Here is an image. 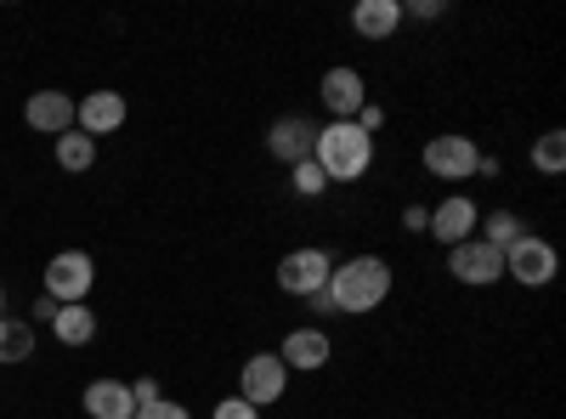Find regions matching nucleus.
<instances>
[{
	"label": "nucleus",
	"mask_w": 566,
	"mask_h": 419,
	"mask_svg": "<svg viewBox=\"0 0 566 419\" xmlns=\"http://www.w3.org/2000/svg\"><path fill=\"white\" fill-rule=\"evenodd\" d=\"M317 97H323V108L335 119H357L368 108V80L357 69H328L323 85H317Z\"/></svg>",
	"instance_id": "nucleus-11"
},
{
	"label": "nucleus",
	"mask_w": 566,
	"mask_h": 419,
	"mask_svg": "<svg viewBox=\"0 0 566 419\" xmlns=\"http://www.w3.org/2000/svg\"><path fill=\"white\" fill-rule=\"evenodd\" d=\"M125 91H91V97H80L74 103V130H85L91 143H97V136H114L119 125H125Z\"/></svg>",
	"instance_id": "nucleus-10"
},
{
	"label": "nucleus",
	"mask_w": 566,
	"mask_h": 419,
	"mask_svg": "<svg viewBox=\"0 0 566 419\" xmlns=\"http://www.w3.org/2000/svg\"><path fill=\"white\" fill-rule=\"evenodd\" d=\"M290 188H295L301 199H323V193H328V176L317 170V159H301V165H290Z\"/></svg>",
	"instance_id": "nucleus-22"
},
{
	"label": "nucleus",
	"mask_w": 566,
	"mask_h": 419,
	"mask_svg": "<svg viewBox=\"0 0 566 419\" xmlns=\"http://www.w3.org/2000/svg\"><path fill=\"white\" fill-rule=\"evenodd\" d=\"M283 391H290V368L277 363V352H255L244 368H239V397L250 408H272Z\"/></svg>",
	"instance_id": "nucleus-8"
},
{
	"label": "nucleus",
	"mask_w": 566,
	"mask_h": 419,
	"mask_svg": "<svg viewBox=\"0 0 566 419\" xmlns=\"http://www.w3.org/2000/svg\"><path fill=\"white\" fill-rule=\"evenodd\" d=\"M130 397H136V408H148V402H159L165 391H159V380H130Z\"/></svg>",
	"instance_id": "nucleus-25"
},
{
	"label": "nucleus",
	"mask_w": 566,
	"mask_h": 419,
	"mask_svg": "<svg viewBox=\"0 0 566 419\" xmlns=\"http://www.w3.org/2000/svg\"><path fill=\"white\" fill-rule=\"evenodd\" d=\"M91 284H97V261H91L85 250H57L52 261H45V295H52L57 306L85 301Z\"/></svg>",
	"instance_id": "nucleus-5"
},
{
	"label": "nucleus",
	"mask_w": 566,
	"mask_h": 419,
	"mask_svg": "<svg viewBox=\"0 0 566 419\" xmlns=\"http://www.w3.org/2000/svg\"><path fill=\"white\" fill-rule=\"evenodd\" d=\"M210 419H261V408H250V402H244V397H221V402H216V413H210Z\"/></svg>",
	"instance_id": "nucleus-24"
},
{
	"label": "nucleus",
	"mask_w": 566,
	"mask_h": 419,
	"mask_svg": "<svg viewBox=\"0 0 566 419\" xmlns=\"http://www.w3.org/2000/svg\"><path fill=\"white\" fill-rule=\"evenodd\" d=\"M328 272H335V255H328V250H317V244L290 250V255L277 261V290H283V295L312 301V295H323V290H328Z\"/></svg>",
	"instance_id": "nucleus-4"
},
{
	"label": "nucleus",
	"mask_w": 566,
	"mask_h": 419,
	"mask_svg": "<svg viewBox=\"0 0 566 419\" xmlns=\"http://www.w3.org/2000/svg\"><path fill=\"white\" fill-rule=\"evenodd\" d=\"M0 312H7V290H0Z\"/></svg>",
	"instance_id": "nucleus-29"
},
{
	"label": "nucleus",
	"mask_w": 566,
	"mask_h": 419,
	"mask_svg": "<svg viewBox=\"0 0 566 419\" xmlns=\"http://www.w3.org/2000/svg\"><path fill=\"white\" fill-rule=\"evenodd\" d=\"M448 272L470 290H493L504 277V250H493L488 239H464V244L448 250Z\"/></svg>",
	"instance_id": "nucleus-7"
},
{
	"label": "nucleus",
	"mask_w": 566,
	"mask_h": 419,
	"mask_svg": "<svg viewBox=\"0 0 566 419\" xmlns=\"http://www.w3.org/2000/svg\"><path fill=\"white\" fill-rule=\"evenodd\" d=\"M23 119L40 136H63V130H74V97L69 91H34V97L23 103Z\"/></svg>",
	"instance_id": "nucleus-14"
},
{
	"label": "nucleus",
	"mask_w": 566,
	"mask_h": 419,
	"mask_svg": "<svg viewBox=\"0 0 566 419\" xmlns=\"http://www.w3.org/2000/svg\"><path fill=\"white\" fill-rule=\"evenodd\" d=\"M555 272H560V255H555L549 239H538V232H522V239L504 250V277H515V284H527V290L555 284Z\"/></svg>",
	"instance_id": "nucleus-3"
},
{
	"label": "nucleus",
	"mask_w": 566,
	"mask_h": 419,
	"mask_svg": "<svg viewBox=\"0 0 566 419\" xmlns=\"http://www.w3.org/2000/svg\"><path fill=\"white\" fill-rule=\"evenodd\" d=\"M323 295H328V306H335L340 317H363V312H374V306H386V295H391V266H386V255L335 261Z\"/></svg>",
	"instance_id": "nucleus-1"
},
{
	"label": "nucleus",
	"mask_w": 566,
	"mask_h": 419,
	"mask_svg": "<svg viewBox=\"0 0 566 419\" xmlns=\"http://www.w3.org/2000/svg\"><path fill=\"white\" fill-rule=\"evenodd\" d=\"M57 165H63L69 176H85L91 165H97V143H91L85 130H63V136H57Z\"/></svg>",
	"instance_id": "nucleus-19"
},
{
	"label": "nucleus",
	"mask_w": 566,
	"mask_h": 419,
	"mask_svg": "<svg viewBox=\"0 0 566 419\" xmlns=\"http://www.w3.org/2000/svg\"><path fill=\"white\" fill-rule=\"evenodd\" d=\"M52 335H57L63 346H91V341H97V312H91L85 301L57 306V317H52Z\"/></svg>",
	"instance_id": "nucleus-17"
},
{
	"label": "nucleus",
	"mask_w": 566,
	"mask_h": 419,
	"mask_svg": "<svg viewBox=\"0 0 566 419\" xmlns=\"http://www.w3.org/2000/svg\"><path fill=\"white\" fill-rule=\"evenodd\" d=\"M312 159H317V170H323L328 181H357V176H368V165H374V136L357 130L352 119H335V125L317 130Z\"/></svg>",
	"instance_id": "nucleus-2"
},
{
	"label": "nucleus",
	"mask_w": 566,
	"mask_h": 419,
	"mask_svg": "<svg viewBox=\"0 0 566 419\" xmlns=\"http://www.w3.org/2000/svg\"><path fill=\"white\" fill-rule=\"evenodd\" d=\"M29 317H34V323H52V317H57V301H52V295H45V301H40V306H34Z\"/></svg>",
	"instance_id": "nucleus-28"
},
{
	"label": "nucleus",
	"mask_w": 566,
	"mask_h": 419,
	"mask_svg": "<svg viewBox=\"0 0 566 419\" xmlns=\"http://www.w3.org/2000/svg\"><path fill=\"white\" fill-rule=\"evenodd\" d=\"M312 143H317V125H312L306 114H283V119H272V130H266V154L283 159V165L312 159Z\"/></svg>",
	"instance_id": "nucleus-13"
},
{
	"label": "nucleus",
	"mask_w": 566,
	"mask_h": 419,
	"mask_svg": "<svg viewBox=\"0 0 566 419\" xmlns=\"http://www.w3.org/2000/svg\"><path fill=\"white\" fill-rule=\"evenodd\" d=\"M402 0H357L352 7V29L363 34V40H391L397 29H402Z\"/></svg>",
	"instance_id": "nucleus-15"
},
{
	"label": "nucleus",
	"mask_w": 566,
	"mask_h": 419,
	"mask_svg": "<svg viewBox=\"0 0 566 419\" xmlns=\"http://www.w3.org/2000/svg\"><path fill=\"white\" fill-rule=\"evenodd\" d=\"M402 12H413V18H442V0H413V7H402Z\"/></svg>",
	"instance_id": "nucleus-27"
},
{
	"label": "nucleus",
	"mask_w": 566,
	"mask_h": 419,
	"mask_svg": "<svg viewBox=\"0 0 566 419\" xmlns=\"http://www.w3.org/2000/svg\"><path fill=\"white\" fill-rule=\"evenodd\" d=\"M419 159H424V170H431L437 181H470L482 170V148L470 143V136H431Z\"/></svg>",
	"instance_id": "nucleus-6"
},
{
	"label": "nucleus",
	"mask_w": 566,
	"mask_h": 419,
	"mask_svg": "<svg viewBox=\"0 0 566 419\" xmlns=\"http://www.w3.org/2000/svg\"><path fill=\"white\" fill-rule=\"evenodd\" d=\"M533 170H544V176L566 170V130H544L538 136V143H533Z\"/></svg>",
	"instance_id": "nucleus-20"
},
{
	"label": "nucleus",
	"mask_w": 566,
	"mask_h": 419,
	"mask_svg": "<svg viewBox=\"0 0 566 419\" xmlns=\"http://www.w3.org/2000/svg\"><path fill=\"white\" fill-rule=\"evenodd\" d=\"M136 419H193L176 397H159V402H148V408H136Z\"/></svg>",
	"instance_id": "nucleus-23"
},
{
	"label": "nucleus",
	"mask_w": 566,
	"mask_h": 419,
	"mask_svg": "<svg viewBox=\"0 0 566 419\" xmlns=\"http://www.w3.org/2000/svg\"><path fill=\"white\" fill-rule=\"evenodd\" d=\"M476 227H482V210H476V199H470V193H448L442 205H431V227H424V232H431V239L437 244H464V239H476Z\"/></svg>",
	"instance_id": "nucleus-9"
},
{
	"label": "nucleus",
	"mask_w": 566,
	"mask_h": 419,
	"mask_svg": "<svg viewBox=\"0 0 566 419\" xmlns=\"http://www.w3.org/2000/svg\"><path fill=\"white\" fill-rule=\"evenodd\" d=\"M0 363H34V323L0 317Z\"/></svg>",
	"instance_id": "nucleus-18"
},
{
	"label": "nucleus",
	"mask_w": 566,
	"mask_h": 419,
	"mask_svg": "<svg viewBox=\"0 0 566 419\" xmlns=\"http://www.w3.org/2000/svg\"><path fill=\"white\" fill-rule=\"evenodd\" d=\"M335 357V341H328L323 329H290L277 346V363L290 368V375H317V368Z\"/></svg>",
	"instance_id": "nucleus-12"
},
{
	"label": "nucleus",
	"mask_w": 566,
	"mask_h": 419,
	"mask_svg": "<svg viewBox=\"0 0 566 419\" xmlns=\"http://www.w3.org/2000/svg\"><path fill=\"white\" fill-rule=\"evenodd\" d=\"M522 232H527V221L515 216V210H493V216H488V232H476V239H488L493 250H510Z\"/></svg>",
	"instance_id": "nucleus-21"
},
{
	"label": "nucleus",
	"mask_w": 566,
	"mask_h": 419,
	"mask_svg": "<svg viewBox=\"0 0 566 419\" xmlns=\"http://www.w3.org/2000/svg\"><path fill=\"white\" fill-rule=\"evenodd\" d=\"M85 413L91 419H136L130 380H91L85 386Z\"/></svg>",
	"instance_id": "nucleus-16"
},
{
	"label": "nucleus",
	"mask_w": 566,
	"mask_h": 419,
	"mask_svg": "<svg viewBox=\"0 0 566 419\" xmlns=\"http://www.w3.org/2000/svg\"><path fill=\"white\" fill-rule=\"evenodd\" d=\"M402 227H408V232H424V227H431V210H424V205H408V210H402Z\"/></svg>",
	"instance_id": "nucleus-26"
}]
</instances>
